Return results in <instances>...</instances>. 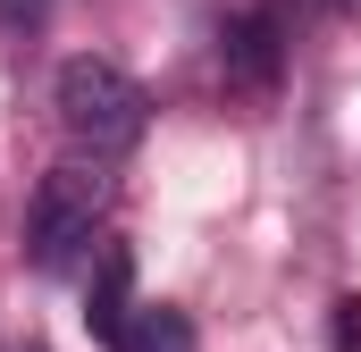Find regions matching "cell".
Wrapping results in <instances>:
<instances>
[{"label":"cell","instance_id":"3957f363","mask_svg":"<svg viewBox=\"0 0 361 352\" xmlns=\"http://www.w3.org/2000/svg\"><path fill=\"white\" fill-rule=\"evenodd\" d=\"M219 68H227V84H244V92H277V68H286V25L261 17V8L227 17V25H219Z\"/></svg>","mask_w":361,"mask_h":352},{"label":"cell","instance_id":"6da1fadb","mask_svg":"<svg viewBox=\"0 0 361 352\" xmlns=\"http://www.w3.org/2000/svg\"><path fill=\"white\" fill-rule=\"evenodd\" d=\"M51 109H59L68 143H76V151H92V160L135 151V143H143V126H152V101H143V84H135L118 59H101V51L59 59V76H51Z\"/></svg>","mask_w":361,"mask_h":352},{"label":"cell","instance_id":"ba28073f","mask_svg":"<svg viewBox=\"0 0 361 352\" xmlns=\"http://www.w3.org/2000/svg\"><path fill=\"white\" fill-rule=\"evenodd\" d=\"M328 8H336V0H294V17H328Z\"/></svg>","mask_w":361,"mask_h":352},{"label":"cell","instance_id":"277c9868","mask_svg":"<svg viewBox=\"0 0 361 352\" xmlns=\"http://www.w3.org/2000/svg\"><path fill=\"white\" fill-rule=\"evenodd\" d=\"M126 319H135V252H126V244H101L92 285H85V327L101 336V344H118Z\"/></svg>","mask_w":361,"mask_h":352},{"label":"cell","instance_id":"8992f818","mask_svg":"<svg viewBox=\"0 0 361 352\" xmlns=\"http://www.w3.org/2000/svg\"><path fill=\"white\" fill-rule=\"evenodd\" d=\"M336 352H361V302H353V294L336 302Z\"/></svg>","mask_w":361,"mask_h":352},{"label":"cell","instance_id":"5b68a950","mask_svg":"<svg viewBox=\"0 0 361 352\" xmlns=\"http://www.w3.org/2000/svg\"><path fill=\"white\" fill-rule=\"evenodd\" d=\"M109 352H193V327H185V310L135 302V319L118 327V344H109Z\"/></svg>","mask_w":361,"mask_h":352},{"label":"cell","instance_id":"7a4b0ae2","mask_svg":"<svg viewBox=\"0 0 361 352\" xmlns=\"http://www.w3.org/2000/svg\"><path fill=\"white\" fill-rule=\"evenodd\" d=\"M101 210H109V176L85 168V160H59V168L34 184V210H25V260H34V268H68L92 244Z\"/></svg>","mask_w":361,"mask_h":352},{"label":"cell","instance_id":"52a82bcc","mask_svg":"<svg viewBox=\"0 0 361 352\" xmlns=\"http://www.w3.org/2000/svg\"><path fill=\"white\" fill-rule=\"evenodd\" d=\"M51 0H0V25H42Z\"/></svg>","mask_w":361,"mask_h":352}]
</instances>
